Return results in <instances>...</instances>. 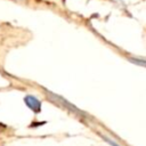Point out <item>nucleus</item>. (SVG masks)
I'll return each mask as SVG.
<instances>
[{
	"label": "nucleus",
	"mask_w": 146,
	"mask_h": 146,
	"mask_svg": "<svg viewBox=\"0 0 146 146\" xmlns=\"http://www.w3.org/2000/svg\"><path fill=\"white\" fill-rule=\"evenodd\" d=\"M104 138H105V140H106V141H107L110 145H112V146H120V145H117V144H116L114 140H112L111 138H107V137H104Z\"/></svg>",
	"instance_id": "3"
},
{
	"label": "nucleus",
	"mask_w": 146,
	"mask_h": 146,
	"mask_svg": "<svg viewBox=\"0 0 146 146\" xmlns=\"http://www.w3.org/2000/svg\"><path fill=\"white\" fill-rule=\"evenodd\" d=\"M130 62L135 63L136 65H139V66H144L146 67V59H141V58H136V57H130L129 58Z\"/></svg>",
	"instance_id": "2"
},
{
	"label": "nucleus",
	"mask_w": 146,
	"mask_h": 146,
	"mask_svg": "<svg viewBox=\"0 0 146 146\" xmlns=\"http://www.w3.org/2000/svg\"><path fill=\"white\" fill-rule=\"evenodd\" d=\"M24 100H25V104H26L31 110H33V111H35V112H38V111L40 110V106H41L40 100H39L38 98H35L34 96L29 95V96H26V97L24 98Z\"/></svg>",
	"instance_id": "1"
}]
</instances>
